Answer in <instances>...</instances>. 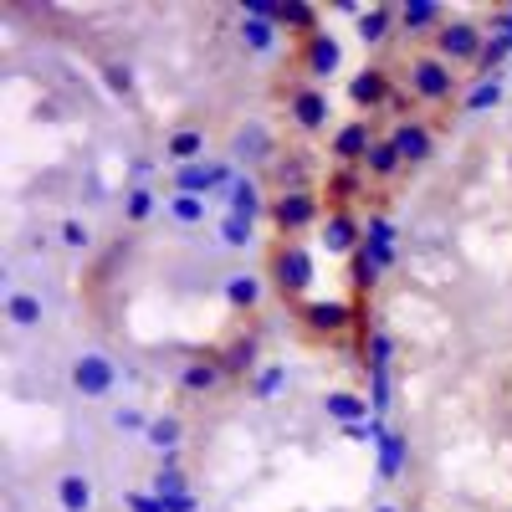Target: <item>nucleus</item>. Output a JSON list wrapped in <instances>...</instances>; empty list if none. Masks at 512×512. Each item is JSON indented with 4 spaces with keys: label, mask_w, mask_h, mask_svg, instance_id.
Returning <instances> with one entry per match:
<instances>
[{
    "label": "nucleus",
    "mask_w": 512,
    "mask_h": 512,
    "mask_svg": "<svg viewBox=\"0 0 512 512\" xmlns=\"http://www.w3.org/2000/svg\"><path fill=\"white\" fill-rule=\"evenodd\" d=\"M267 216H272V226L282 231V241H297L303 231L323 226V216H328V210H323V190H313V185H308V190H277Z\"/></svg>",
    "instance_id": "obj_1"
},
{
    "label": "nucleus",
    "mask_w": 512,
    "mask_h": 512,
    "mask_svg": "<svg viewBox=\"0 0 512 512\" xmlns=\"http://www.w3.org/2000/svg\"><path fill=\"white\" fill-rule=\"evenodd\" d=\"M272 287L282 292V297H303L308 287H313V277H318V267H313V251L303 246V241H277L272 246Z\"/></svg>",
    "instance_id": "obj_2"
},
{
    "label": "nucleus",
    "mask_w": 512,
    "mask_h": 512,
    "mask_svg": "<svg viewBox=\"0 0 512 512\" xmlns=\"http://www.w3.org/2000/svg\"><path fill=\"white\" fill-rule=\"evenodd\" d=\"M390 364H395V338L374 323L369 338H364V369H369V405H374V415L390 410Z\"/></svg>",
    "instance_id": "obj_3"
},
{
    "label": "nucleus",
    "mask_w": 512,
    "mask_h": 512,
    "mask_svg": "<svg viewBox=\"0 0 512 512\" xmlns=\"http://www.w3.org/2000/svg\"><path fill=\"white\" fill-rule=\"evenodd\" d=\"M461 88V77L451 62H441L436 52H425V57H410V93L420 103H451Z\"/></svg>",
    "instance_id": "obj_4"
},
{
    "label": "nucleus",
    "mask_w": 512,
    "mask_h": 512,
    "mask_svg": "<svg viewBox=\"0 0 512 512\" xmlns=\"http://www.w3.org/2000/svg\"><path fill=\"white\" fill-rule=\"evenodd\" d=\"M482 41H487V26H477V21H446L436 36H431V47H436V57L441 62H451V67H477V57H482Z\"/></svg>",
    "instance_id": "obj_5"
},
{
    "label": "nucleus",
    "mask_w": 512,
    "mask_h": 512,
    "mask_svg": "<svg viewBox=\"0 0 512 512\" xmlns=\"http://www.w3.org/2000/svg\"><path fill=\"white\" fill-rule=\"evenodd\" d=\"M67 379H72V390L82 400H108L118 390V364L108 354H77L72 369H67Z\"/></svg>",
    "instance_id": "obj_6"
},
{
    "label": "nucleus",
    "mask_w": 512,
    "mask_h": 512,
    "mask_svg": "<svg viewBox=\"0 0 512 512\" xmlns=\"http://www.w3.org/2000/svg\"><path fill=\"white\" fill-rule=\"evenodd\" d=\"M338 67H344V41H338L328 26L313 31V36L303 41V72H308V82H313V88H323Z\"/></svg>",
    "instance_id": "obj_7"
},
{
    "label": "nucleus",
    "mask_w": 512,
    "mask_h": 512,
    "mask_svg": "<svg viewBox=\"0 0 512 512\" xmlns=\"http://www.w3.org/2000/svg\"><path fill=\"white\" fill-rule=\"evenodd\" d=\"M236 169L226 159H200V164H185L175 169V190L180 195H216V190H231Z\"/></svg>",
    "instance_id": "obj_8"
},
{
    "label": "nucleus",
    "mask_w": 512,
    "mask_h": 512,
    "mask_svg": "<svg viewBox=\"0 0 512 512\" xmlns=\"http://www.w3.org/2000/svg\"><path fill=\"white\" fill-rule=\"evenodd\" d=\"M297 318H303V328L308 333H344L359 313L344 303V297H308V303H297Z\"/></svg>",
    "instance_id": "obj_9"
},
{
    "label": "nucleus",
    "mask_w": 512,
    "mask_h": 512,
    "mask_svg": "<svg viewBox=\"0 0 512 512\" xmlns=\"http://www.w3.org/2000/svg\"><path fill=\"white\" fill-rule=\"evenodd\" d=\"M369 149H374V128H369V118L338 123V128H333V139H328L333 164H349V169H364V154H369Z\"/></svg>",
    "instance_id": "obj_10"
},
{
    "label": "nucleus",
    "mask_w": 512,
    "mask_h": 512,
    "mask_svg": "<svg viewBox=\"0 0 512 512\" xmlns=\"http://www.w3.org/2000/svg\"><path fill=\"white\" fill-rule=\"evenodd\" d=\"M318 241H323L328 256H354L364 246V221L354 210H328L323 226H318Z\"/></svg>",
    "instance_id": "obj_11"
},
{
    "label": "nucleus",
    "mask_w": 512,
    "mask_h": 512,
    "mask_svg": "<svg viewBox=\"0 0 512 512\" xmlns=\"http://www.w3.org/2000/svg\"><path fill=\"white\" fill-rule=\"evenodd\" d=\"M287 113H292V123L303 128V134H323L328 128V118H333V103H328V93L323 88H292L287 93Z\"/></svg>",
    "instance_id": "obj_12"
},
{
    "label": "nucleus",
    "mask_w": 512,
    "mask_h": 512,
    "mask_svg": "<svg viewBox=\"0 0 512 512\" xmlns=\"http://www.w3.org/2000/svg\"><path fill=\"white\" fill-rule=\"evenodd\" d=\"M395 98V82H390V67H364L349 77V103L359 113H374V108H390Z\"/></svg>",
    "instance_id": "obj_13"
},
{
    "label": "nucleus",
    "mask_w": 512,
    "mask_h": 512,
    "mask_svg": "<svg viewBox=\"0 0 512 512\" xmlns=\"http://www.w3.org/2000/svg\"><path fill=\"white\" fill-rule=\"evenodd\" d=\"M364 256H369L379 272L395 267V256H400V231H395L390 216H369V221H364Z\"/></svg>",
    "instance_id": "obj_14"
},
{
    "label": "nucleus",
    "mask_w": 512,
    "mask_h": 512,
    "mask_svg": "<svg viewBox=\"0 0 512 512\" xmlns=\"http://www.w3.org/2000/svg\"><path fill=\"white\" fill-rule=\"evenodd\" d=\"M369 190V175L364 169H349V164H333L328 180H323V200L328 210H354V200Z\"/></svg>",
    "instance_id": "obj_15"
},
{
    "label": "nucleus",
    "mask_w": 512,
    "mask_h": 512,
    "mask_svg": "<svg viewBox=\"0 0 512 512\" xmlns=\"http://www.w3.org/2000/svg\"><path fill=\"white\" fill-rule=\"evenodd\" d=\"M390 144L400 149L405 164H425V159L436 154V139H431V128H425L420 118H400V123H395V134H390Z\"/></svg>",
    "instance_id": "obj_16"
},
{
    "label": "nucleus",
    "mask_w": 512,
    "mask_h": 512,
    "mask_svg": "<svg viewBox=\"0 0 512 512\" xmlns=\"http://www.w3.org/2000/svg\"><path fill=\"white\" fill-rule=\"evenodd\" d=\"M262 210H272V205L262 200V185H256L251 175H236L231 190H226V216H241V221L256 226V216H262Z\"/></svg>",
    "instance_id": "obj_17"
},
{
    "label": "nucleus",
    "mask_w": 512,
    "mask_h": 512,
    "mask_svg": "<svg viewBox=\"0 0 512 512\" xmlns=\"http://www.w3.org/2000/svg\"><path fill=\"white\" fill-rule=\"evenodd\" d=\"M446 26V11L436 6V0H410V6H400V31L405 36H436Z\"/></svg>",
    "instance_id": "obj_18"
},
{
    "label": "nucleus",
    "mask_w": 512,
    "mask_h": 512,
    "mask_svg": "<svg viewBox=\"0 0 512 512\" xmlns=\"http://www.w3.org/2000/svg\"><path fill=\"white\" fill-rule=\"evenodd\" d=\"M200 159H205V128H175V134L164 139V164L185 169V164H200Z\"/></svg>",
    "instance_id": "obj_19"
},
{
    "label": "nucleus",
    "mask_w": 512,
    "mask_h": 512,
    "mask_svg": "<svg viewBox=\"0 0 512 512\" xmlns=\"http://www.w3.org/2000/svg\"><path fill=\"white\" fill-rule=\"evenodd\" d=\"M277 41H282V26H277V21H267V16H241V47H246L251 57H272Z\"/></svg>",
    "instance_id": "obj_20"
},
{
    "label": "nucleus",
    "mask_w": 512,
    "mask_h": 512,
    "mask_svg": "<svg viewBox=\"0 0 512 512\" xmlns=\"http://www.w3.org/2000/svg\"><path fill=\"white\" fill-rule=\"evenodd\" d=\"M221 379H226L221 359H216V354H205V359H190V364L180 369V390H185V395H210Z\"/></svg>",
    "instance_id": "obj_21"
},
{
    "label": "nucleus",
    "mask_w": 512,
    "mask_h": 512,
    "mask_svg": "<svg viewBox=\"0 0 512 512\" xmlns=\"http://www.w3.org/2000/svg\"><path fill=\"white\" fill-rule=\"evenodd\" d=\"M57 507L62 512H88L93 507V477L88 472H62L57 477Z\"/></svg>",
    "instance_id": "obj_22"
},
{
    "label": "nucleus",
    "mask_w": 512,
    "mask_h": 512,
    "mask_svg": "<svg viewBox=\"0 0 512 512\" xmlns=\"http://www.w3.org/2000/svg\"><path fill=\"white\" fill-rule=\"evenodd\" d=\"M405 466H410V436L405 431H390V436L379 441V482H395Z\"/></svg>",
    "instance_id": "obj_23"
},
{
    "label": "nucleus",
    "mask_w": 512,
    "mask_h": 512,
    "mask_svg": "<svg viewBox=\"0 0 512 512\" xmlns=\"http://www.w3.org/2000/svg\"><path fill=\"white\" fill-rule=\"evenodd\" d=\"M323 415L338 420V425H354V420H369L374 405H369L364 395H354V390H333V395L323 400Z\"/></svg>",
    "instance_id": "obj_24"
},
{
    "label": "nucleus",
    "mask_w": 512,
    "mask_h": 512,
    "mask_svg": "<svg viewBox=\"0 0 512 512\" xmlns=\"http://www.w3.org/2000/svg\"><path fill=\"white\" fill-rule=\"evenodd\" d=\"M6 318H11V328H36L41 318H47V308H41V297H36V292L6 287Z\"/></svg>",
    "instance_id": "obj_25"
},
{
    "label": "nucleus",
    "mask_w": 512,
    "mask_h": 512,
    "mask_svg": "<svg viewBox=\"0 0 512 512\" xmlns=\"http://www.w3.org/2000/svg\"><path fill=\"white\" fill-rule=\"evenodd\" d=\"M149 492H154V497H185V492H190V477L180 472V456H175V451H164L159 472L149 477Z\"/></svg>",
    "instance_id": "obj_26"
},
{
    "label": "nucleus",
    "mask_w": 512,
    "mask_h": 512,
    "mask_svg": "<svg viewBox=\"0 0 512 512\" xmlns=\"http://www.w3.org/2000/svg\"><path fill=\"white\" fill-rule=\"evenodd\" d=\"M277 26H282V31H297L303 41H308L313 31H323V21H318V6H308V0H282Z\"/></svg>",
    "instance_id": "obj_27"
},
{
    "label": "nucleus",
    "mask_w": 512,
    "mask_h": 512,
    "mask_svg": "<svg viewBox=\"0 0 512 512\" xmlns=\"http://www.w3.org/2000/svg\"><path fill=\"white\" fill-rule=\"evenodd\" d=\"M400 169H405L400 149H395L390 139H374V149L364 154V175H369V180H395Z\"/></svg>",
    "instance_id": "obj_28"
},
{
    "label": "nucleus",
    "mask_w": 512,
    "mask_h": 512,
    "mask_svg": "<svg viewBox=\"0 0 512 512\" xmlns=\"http://www.w3.org/2000/svg\"><path fill=\"white\" fill-rule=\"evenodd\" d=\"M400 26V6H369L359 16V36H364V47H379L384 36H390Z\"/></svg>",
    "instance_id": "obj_29"
},
{
    "label": "nucleus",
    "mask_w": 512,
    "mask_h": 512,
    "mask_svg": "<svg viewBox=\"0 0 512 512\" xmlns=\"http://www.w3.org/2000/svg\"><path fill=\"white\" fill-rule=\"evenodd\" d=\"M216 359H221L226 374H251L256 369V338L251 333H236L226 349H216Z\"/></svg>",
    "instance_id": "obj_30"
},
{
    "label": "nucleus",
    "mask_w": 512,
    "mask_h": 512,
    "mask_svg": "<svg viewBox=\"0 0 512 512\" xmlns=\"http://www.w3.org/2000/svg\"><path fill=\"white\" fill-rule=\"evenodd\" d=\"M226 303H231L236 313H251L256 303H262V277H251V272L226 277Z\"/></svg>",
    "instance_id": "obj_31"
},
{
    "label": "nucleus",
    "mask_w": 512,
    "mask_h": 512,
    "mask_svg": "<svg viewBox=\"0 0 512 512\" xmlns=\"http://www.w3.org/2000/svg\"><path fill=\"white\" fill-rule=\"evenodd\" d=\"M180 436H185V425H180V415H154L149 420V431H144V441L164 456V451H180Z\"/></svg>",
    "instance_id": "obj_32"
},
{
    "label": "nucleus",
    "mask_w": 512,
    "mask_h": 512,
    "mask_svg": "<svg viewBox=\"0 0 512 512\" xmlns=\"http://www.w3.org/2000/svg\"><path fill=\"white\" fill-rule=\"evenodd\" d=\"M236 159H272V139H267V128L262 123H251V128H241L236 134Z\"/></svg>",
    "instance_id": "obj_33"
},
{
    "label": "nucleus",
    "mask_w": 512,
    "mask_h": 512,
    "mask_svg": "<svg viewBox=\"0 0 512 512\" xmlns=\"http://www.w3.org/2000/svg\"><path fill=\"white\" fill-rule=\"evenodd\" d=\"M154 205H159L154 190H149V185H134V190L123 195V221H128V226H144V221L154 216Z\"/></svg>",
    "instance_id": "obj_34"
},
{
    "label": "nucleus",
    "mask_w": 512,
    "mask_h": 512,
    "mask_svg": "<svg viewBox=\"0 0 512 512\" xmlns=\"http://www.w3.org/2000/svg\"><path fill=\"white\" fill-rule=\"evenodd\" d=\"M344 436H349L354 446H374V451H379V441L390 436V425H384V415H369V420H354V425H344Z\"/></svg>",
    "instance_id": "obj_35"
},
{
    "label": "nucleus",
    "mask_w": 512,
    "mask_h": 512,
    "mask_svg": "<svg viewBox=\"0 0 512 512\" xmlns=\"http://www.w3.org/2000/svg\"><path fill=\"white\" fill-rule=\"evenodd\" d=\"M169 216H175L180 226H200L205 221V195H169Z\"/></svg>",
    "instance_id": "obj_36"
},
{
    "label": "nucleus",
    "mask_w": 512,
    "mask_h": 512,
    "mask_svg": "<svg viewBox=\"0 0 512 512\" xmlns=\"http://www.w3.org/2000/svg\"><path fill=\"white\" fill-rule=\"evenodd\" d=\"M497 103H502V77H487V82H477V88L466 93V113H487Z\"/></svg>",
    "instance_id": "obj_37"
},
{
    "label": "nucleus",
    "mask_w": 512,
    "mask_h": 512,
    "mask_svg": "<svg viewBox=\"0 0 512 512\" xmlns=\"http://www.w3.org/2000/svg\"><path fill=\"white\" fill-rule=\"evenodd\" d=\"M379 277H384V272L369 262V256H364V246H359V251L349 256V282H354L359 292H374V287H379Z\"/></svg>",
    "instance_id": "obj_38"
},
{
    "label": "nucleus",
    "mask_w": 512,
    "mask_h": 512,
    "mask_svg": "<svg viewBox=\"0 0 512 512\" xmlns=\"http://www.w3.org/2000/svg\"><path fill=\"white\" fill-rule=\"evenodd\" d=\"M277 185H282V190H308V159H303V154L277 159Z\"/></svg>",
    "instance_id": "obj_39"
},
{
    "label": "nucleus",
    "mask_w": 512,
    "mask_h": 512,
    "mask_svg": "<svg viewBox=\"0 0 512 512\" xmlns=\"http://www.w3.org/2000/svg\"><path fill=\"white\" fill-rule=\"evenodd\" d=\"M221 241H226L231 251H246V246L256 241V226L241 221V216H221Z\"/></svg>",
    "instance_id": "obj_40"
},
{
    "label": "nucleus",
    "mask_w": 512,
    "mask_h": 512,
    "mask_svg": "<svg viewBox=\"0 0 512 512\" xmlns=\"http://www.w3.org/2000/svg\"><path fill=\"white\" fill-rule=\"evenodd\" d=\"M287 384V364H267L262 374H256V384H251V395L256 400H277V390Z\"/></svg>",
    "instance_id": "obj_41"
},
{
    "label": "nucleus",
    "mask_w": 512,
    "mask_h": 512,
    "mask_svg": "<svg viewBox=\"0 0 512 512\" xmlns=\"http://www.w3.org/2000/svg\"><path fill=\"white\" fill-rule=\"evenodd\" d=\"M103 82H108V93L128 98V93H134V67H128V62H108L103 67Z\"/></svg>",
    "instance_id": "obj_42"
},
{
    "label": "nucleus",
    "mask_w": 512,
    "mask_h": 512,
    "mask_svg": "<svg viewBox=\"0 0 512 512\" xmlns=\"http://www.w3.org/2000/svg\"><path fill=\"white\" fill-rule=\"evenodd\" d=\"M57 241H62L67 251H88V246H93V231H88V226H82V221L72 216V221H62V231H57Z\"/></svg>",
    "instance_id": "obj_43"
},
{
    "label": "nucleus",
    "mask_w": 512,
    "mask_h": 512,
    "mask_svg": "<svg viewBox=\"0 0 512 512\" xmlns=\"http://www.w3.org/2000/svg\"><path fill=\"white\" fill-rule=\"evenodd\" d=\"M113 425H118V431H139V436H144V431H149V415H144L139 405H118V410H113Z\"/></svg>",
    "instance_id": "obj_44"
},
{
    "label": "nucleus",
    "mask_w": 512,
    "mask_h": 512,
    "mask_svg": "<svg viewBox=\"0 0 512 512\" xmlns=\"http://www.w3.org/2000/svg\"><path fill=\"white\" fill-rule=\"evenodd\" d=\"M123 502H128V512H164V502L154 492H128Z\"/></svg>",
    "instance_id": "obj_45"
},
{
    "label": "nucleus",
    "mask_w": 512,
    "mask_h": 512,
    "mask_svg": "<svg viewBox=\"0 0 512 512\" xmlns=\"http://www.w3.org/2000/svg\"><path fill=\"white\" fill-rule=\"evenodd\" d=\"M159 502H164V512H195V507H200L190 492H185V497H159Z\"/></svg>",
    "instance_id": "obj_46"
},
{
    "label": "nucleus",
    "mask_w": 512,
    "mask_h": 512,
    "mask_svg": "<svg viewBox=\"0 0 512 512\" xmlns=\"http://www.w3.org/2000/svg\"><path fill=\"white\" fill-rule=\"evenodd\" d=\"M374 512H400V507H395V502H379V507H374Z\"/></svg>",
    "instance_id": "obj_47"
}]
</instances>
